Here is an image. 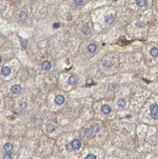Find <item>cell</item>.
Wrapping results in <instances>:
<instances>
[{
	"mask_svg": "<svg viewBox=\"0 0 158 159\" xmlns=\"http://www.w3.org/2000/svg\"><path fill=\"white\" fill-rule=\"evenodd\" d=\"M151 115L154 120H158V105L156 103H153L150 106Z\"/></svg>",
	"mask_w": 158,
	"mask_h": 159,
	"instance_id": "6da1fadb",
	"label": "cell"
},
{
	"mask_svg": "<svg viewBox=\"0 0 158 159\" xmlns=\"http://www.w3.org/2000/svg\"><path fill=\"white\" fill-rule=\"evenodd\" d=\"M54 102H55V104L56 105H58V106H60V105H62V104H64V102H65V97L63 96V95H56L55 96V99H54Z\"/></svg>",
	"mask_w": 158,
	"mask_h": 159,
	"instance_id": "7a4b0ae2",
	"label": "cell"
},
{
	"mask_svg": "<svg viewBox=\"0 0 158 159\" xmlns=\"http://www.w3.org/2000/svg\"><path fill=\"white\" fill-rule=\"evenodd\" d=\"M12 149H13V146H12V144L10 143V142L5 143L4 146H3V150H4L5 153H12Z\"/></svg>",
	"mask_w": 158,
	"mask_h": 159,
	"instance_id": "3957f363",
	"label": "cell"
},
{
	"mask_svg": "<svg viewBox=\"0 0 158 159\" xmlns=\"http://www.w3.org/2000/svg\"><path fill=\"white\" fill-rule=\"evenodd\" d=\"M73 150H79L81 148V141L79 139H73L72 142H71Z\"/></svg>",
	"mask_w": 158,
	"mask_h": 159,
	"instance_id": "277c9868",
	"label": "cell"
},
{
	"mask_svg": "<svg viewBox=\"0 0 158 159\" xmlns=\"http://www.w3.org/2000/svg\"><path fill=\"white\" fill-rule=\"evenodd\" d=\"M11 91H12V93H15V94H17V93H20V92H21V91H22V88H21V86H20V85H18V84H15V85H13V86L12 87Z\"/></svg>",
	"mask_w": 158,
	"mask_h": 159,
	"instance_id": "5b68a950",
	"label": "cell"
},
{
	"mask_svg": "<svg viewBox=\"0 0 158 159\" xmlns=\"http://www.w3.org/2000/svg\"><path fill=\"white\" fill-rule=\"evenodd\" d=\"M41 67H42L43 70H45V71H49V70H51V68H52V63H51L50 61H48V60H45V61L42 62Z\"/></svg>",
	"mask_w": 158,
	"mask_h": 159,
	"instance_id": "8992f818",
	"label": "cell"
},
{
	"mask_svg": "<svg viewBox=\"0 0 158 159\" xmlns=\"http://www.w3.org/2000/svg\"><path fill=\"white\" fill-rule=\"evenodd\" d=\"M83 133H84V136H85L86 138H91V137L94 134V133H93L92 130H91V128H87V129H85Z\"/></svg>",
	"mask_w": 158,
	"mask_h": 159,
	"instance_id": "52a82bcc",
	"label": "cell"
},
{
	"mask_svg": "<svg viewBox=\"0 0 158 159\" xmlns=\"http://www.w3.org/2000/svg\"><path fill=\"white\" fill-rule=\"evenodd\" d=\"M96 49H97V46H96L95 43H91V44H89V46H88V48H87L88 52L91 53H95V52H96Z\"/></svg>",
	"mask_w": 158,
	"mask_h": 159,
	"instance_id": "ba28073f",
	"label": "cell"
},
{
	"mask_svg": "<svg viewBox=\"0 0 158 159\" xmlns=\"http://www.w3.org/2000/svg\"><path fill=\"white\" fill-rule=\"evenodd\" d=\"M101 111H102L104 114H109V113L111 112V108L109 106L108 104H105V105H103L102 108H101Z\"/></svg>",
	"mask_w": 158,
	"mask_h": 159,
	"instance_id": "9c48e42d",
	"label": "cell"
},
{
	"mask_svg": "<svg viewBox=\"0 0 158 159\" xmlns=\"http://www.w3.org/2000/svg\"><path fill=\"white\" fill-rule=\"evenodd\" d=\"M11 72H12V70H11V68L8 67V66L2 67V69H1V73H2L3 75H5V76L9 75V74L11 73Z\"/></svg>",
	"mask_w": 158,
	"mask_h": 159,
	"instance_id": "30bf717a",
	"label": "cell"
},
{
	"mask_svg": "<svg viewBox=\"0 0 158 159\" xmlns=\"http://www.w3.org/2000/svg\"><path fill=\"white\" fill-rule=\"evenodd\" d=\"M68 83L71 85V86H75L77 84V78L75 75H72L70 76V78L68 80Z\"/></svg>",
	"mask_w": 158,
	"mask_h": 159,
	"instance_id": "8fae6325",
	"label": "cell"
},
{
	"mask_svg": "<svg viewBox=\"0 0 158 159\" xmlns=\"http://www.w3.org/2000/svg\"><path fill=\"white\" fill-rule=\"evenodd\" d=\"M81 31H82V33H83L84 35H89V34L91 33V29L88 26H83L82 27Z\"/></svg>",
	"mask_w": 158,
	"mask_h": 159,
	"instance_id": "7c38bea8",
	"label": "cell"
},
{
	"mask_svg": "<svg viewBox=\"0 0 158 159\" xmlns=\"http://www.w3.org/2000/svg\"><path fill=\"white\" fill-rule=\"evenodd\" d=\"M19 18H20V20H22V21H26L27 19H28V13H27V12H24V11L20 12V13H19Z\"/></svg>",
	"mask_w": 158,
	"mask_h": 159,
	"instance_id": "4fadbf2b",
	"label": "cell"
},
{
	"mask_svg": "<svg viewBox=\"0 0 158 159\" xmlns=\"http://www.w3.org/2000/svg\"><path fill=\"white\" fill-rule=\"evenodd\" d=\"M126 104H127V102H126V100H125L124 98H120V99L117 101V105L120 107V108H125V107H126Z\"/></svg>",
	"mask_w": 158,
	"mask_h": 159,
	"instance_id": "5bb4252c",
	"label": "cell"
},
{
	"mask_svg": "<svg viewBox=\"0 0 158 159\" xmlns=\"http://www.w3.org/2000/svg\"><path fill=\"white\" fill-rule=\"evenodd\" d=\"M151 55H152V57H157L158 56V48H156V47L152 48V50H151Z\"/></svg>",
	"mask_w": 158,
	"mask_h": 159,
	"instance_id": "9a60e30c",
	"label": "cell"
},
{
	"mask_svg": "<svg viewBox=\"0 0 158 159\" xmlns=\"http://www.w3.org/2000/svg\"><path fill=\"white\" fill-rule=\"evenodd\" d=\"M91 130H92V132H93V133H96L97 132H99V130H100V124L96 123V124H94L93 126H91Z\"/></svg>",
	"mask_w": 158,
	"mask_h": 159,
	"instance_id": "2e32d148",
	"label": "cell"
},
{
	"mask_svg": "<svg viewBox=\"0 0 158 159\" xmlns=\"http://www.w3.org/2000/svg\"><path fill=\"white\" fill-rule=\"evenodd\" d=\"M136 5L139 7H145L147 5V0H136Z\"/></svg>",
	"mask_w": 158,
	"mask_h": 159,
	"instance_id": "e0dca14e",
	"label": "cell"
},
{
	"mask_svg": "<svg viewBox=\"0 0 158 159\" xmlns=\"http://www.w3.org/2000/svg\"><path fill=\"white\" fill-rule=\"evenodd\" d=\"M113 20V16L112 15H106L105 16V23L106 24H110Z\"/></svg>",
	"mask_w": 158,
	"mask_h": 159,
	"instance_id": "ac0fdd59",
	"label": "cell"
},
{
	"mask_svg": "<svg viewBox=\"0 0 158 159\" xmlns=\"http://www.w3.org/2000/svg\"><path fill=\"white\" fill-rule=\"evenodd\" d=\"M54 129H55V128H54V126L52 125V124H49V125L47 126V132H48L49 133H53V131H54Z\"/></svg>",
	"mask_w": 158,
	"mask_h": 159,
	"instance_id": "d6986e66",
	"label": "cell"
},
{
	"mask_svg": "<svg viewBox=\"0 0 158 159\" xmlns=\"http://www.w3.org/2000/svg\"><path fill=\"white\" fill-rule=\"evenodd\" d=\"M83 3H84V0H74V4L76 6H81L83 5Z\"/></svg>",
	"mask_w": 158,
	"mask_h": 159,
	"instance_id": "ffe728a7",
	"label": "cell"
},
{
	"mask_svg": "<svg viewBox=\"0 0 158 159\" xmlns=\"http://www.w3.org/2000/svg\"><path fill=\"white\" fill-rule=\"evenodd\" d=\"M86 159H96L97 157H96V155H94V154H88L86 157H85Z\"/></svg>",
	"mask_w": 158,
	"mask_h": 159,
	"instance_id": "44dd1931",
	"label": "cell"
},
{
	"mask_svg": "<svg viewBox=\"0 0 158 159\" xmlns=\"http://www.w3.org/2000/svg\"><path fill=\"white\" fill-rule=\"evenodd\" d=\"M4 158L5 159H11L12 158V153H6L5 155H4Z\"/></svg>",
	"mask_w": 158,
	"mask_h": 159,
	"instance_id": "7402d4cb",
	"label": "cell"
},
{
	"mask_svg": "<svg viewBox=\"0 0 158 159\" xmlns=\"http://www.w3.org/2000/svg\"><path fill=\"white\" fill-rule=\"evenodd\" d=\"M19 107H20L21 109H25V108H27V103L26 102H21V103L19 104Z\"/></svg>",
	"mask_w": 158,
	"mask_h": 159,
	"instance_id": "603a6c76",
	"label": "cell"
},
{
	"mask_svg": "<svg viewBox=\"0 0 158 159\" xmlns=\"http://www.w3.org/2000/svg\"><path fill=\"white\" fill-rule=\"evenodd\" d=\"M67 149H68V151L69 152H71V151H73V146H72V144L70 143L69 145H67Z\"/></svg>",
	"mask_w": 158,
	"mask_h": 159,
	"instance_id": "cb8c5ba5",
	"label": "cell"
},
{
	"mask_svg": "<svg viewBox=\"0 0 158 159\" xmlns=\"http://www.w3.org/2000/svg\"><path fill=\"white\" fill-rule=\"evenodd\" d=\"M53 27L54 28V29H58V28L60 27V24H59V23H54V24L53 25Z\"/></svg>",
	"mask_w": 158,
	"mask_h": 159,
	"instance_id": "d4e9b609",
	"label": "cell"
},
{
	"mask_svg": "<svg viewBox=\"0 0 158 159\" xmlns=\"http://www.w3.org/2000/svg\"><path fill=\"white\" fill-rule=\"evenodd\" d=\"M1 62H2V57L0 56V64H1Z\"/></svg>",
	"mask_w": 158,
	"mask_h": 159,
	"instance_id": "484cf974",
	"label": "cell"
},
{
	"mask_svg": "<svg viewBox=\"0 0 158 159\" xmlns=\"http://www.w3.org/2000/svg\"><path fill=\"white\" fill-rule=\"evenodd\" d=\"M111 1H113V2H116V1H118V0H111Z\"/></svg>",
	"mask_w": 158,
	"mask_h": 159,
	"instance_id": "4316f807",
	"label": "cell"
},
{
	"mask_svg": "<svg viewBox=\"0 0 158 159\" xmlns=\"http://www.w3.org/2000/svg\"><path fill=\"white\" fill-rule=\"evenodd\" d=\"M0 104H1V101H0Z\"/></svg>",
	"mask_w": 158,
	"mask_h": 159,
	"instance_id": "83f0119b",
	"label": "cell"
}]
</instances>
